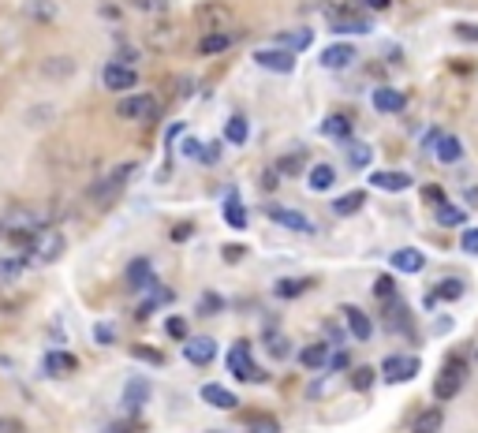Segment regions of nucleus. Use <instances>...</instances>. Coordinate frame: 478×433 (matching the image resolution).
<instances>
[{
    "label": "nucleus",
    "mask_w": 478,
    "mask_h": 433,
    "mask_svg": "<svg viewBox=\"0 0 478 433\" xmlns=\"http://www.w3.org/2000/svg\"><path fill=\"white\" fill-rule=\"evenodd\" d=\"M153 112H157V101L150 94H132V98L120 101V116L123 120H150Z\"/></svg>",
    "instance_id": "obj_10"
},
{
    "label": "nucleus",
    "mask_w": 478,
    "mask_h": 433,
    "mask_svg": "<svg viewBox=\"0 0 478 433\" xmlns=\"http://www.w3.org/2000/svg\"><path fill=\"white\" fill-rule=\"evenodd\" d=\"M112 325H98V344H112Z\"/></svg>",
    "instance_id": "obj_55"
},
{
    "label": "nucleus",
    "mask_w": 478,
    "mask_h": 433,
    "mask_svg": "<svg viewBox=\"0 0 478 433\" xmlns=\"http://www.w3.org/2000/svg\"><path fill=\"white\" fill-rule=\"evenodd\" d=\"M370 188L389 191V195H400V191L411 188V176H407V172H374V176H370Z\"/></svg>",
    "instance_id": "obj_12"
},
{
    "label": "nucleus",
    "mask_w": 478,
    "mask_h": 433,
    "mask_svg": "<svg viewBox=\"0 0 478 433\" xmlns=\"http://www.w3.org/2000/svg\"><path fill=\"white\" fill-rule=\"evenodd\" d=\"M217 355V344H213V336H190L187 344H183V359L190 366H210Z\"/></svg>",
    "instance_id": "obj_6"
},
{
    "label": "nucleus",
    "mask_w": 478,
    "mask_h": 433,
    "mask_svg": "<svg viewBox=\"0 0 478 433\" xmlns=\"http://www.w3.org/2000/svg\"><path fill=\"white\" fill-rule=\"evenodd\" d=\"M389 262L396 273H423L426 269V258H423V251H415V246H404V251H396Z\"/></svg>",
    "instance_id": "obj_18"
},
{
    "label": "nucleus",
    "mask_w": 478,
    "mask_h": 433,
    "mask_svg": "<svg viewBox=\"0 0 478 433\" xmlns=\"http://www.w3.org/2000/svg\"><path fill=\"white\" fill-rule=\"evenodd\" d=\"M344 322H347V332H352L356 340H370L374 336V322L359 311V306H352V303L344 306Z\"/></svg>",
    "instance_id": "obj_13"
},
{
    "label": "nucleus",
    "mask_w": 478,
    "mask_h": 433,
    "mask_svg": "<svg viewBox=\"0 0 478 433\" xmlns=\"http://www.w3.org/2000/svg\"><path fill=\"white\" fill-rule=\"evenodd\" d=\"M363 5H366V8H374V12H385V8L393 5V0H363Z\"/></svg>",
    "instance_id": "obj_56"
},
{
    "label": "nucleus",
    "mask_w": 478,
    "mask_h": 433,
    "mask_svg": "<svg viewBox=\"0 0 478 433\" xmlns=\"http://www.w3.org/2000/svg\"><path fill=\"white\" fill-rule=\"evenodd\" d=\"M220 161V146L217 142H210L206 149H202V165H217Z\"/></svg>",
    "instance_id": "obj_52"
},
{
    "label": "nucleus",
    "mask_w": 478,
    "mask_h": 433,
    "mask_svg": "<svg viewBox=\"0 0 478 433\" xmlns=\"http://www.w3.org/2000/svg\"><path fill=\"white\" fill-rule=\"evenodd\" d=\"M225 221L232 228H247V209H243V202L236 195H229V202H225Z\"/></svg>",
    "instance_id": "obj_32"
},
{
    "label": "nucleus",
    "mask_w": 478,
    "mask_h": 433,
    "mask_svg": "<svg viewBox=\"0 0 478 433\" xmlns=\"http://www.w3.org/2000/svg\"><path fill=\"white\" fill-rule=\"evenodd\" d=\"M150 399V385L142 381V378H132L127 381V389H123V404H127V411H139L142 404Z\"/></svg>",
    "instance_id": "obj_24"
},
{
    "label": "nucleus",
    "mask_w": 478,
    "mask_h": 433,
    "mask_svg": "<svg viewBox=\"0 0 478 433\" xmlns=\"http://www.w3.org/2000/svg\"><path fill=\"white\" fill-rule=\"evenodd\" d=\"M60 251H63V236H45V239H38V246H34V258L53 262V258H60Z\"/></svg>",
    "instance_id": "obj_28"
},
{
    "label": "nucleus",
    "mask_w": 478,
    "mask_h": 433,
    "mask_svg": "<svg viewBox=\"0 0 478 433\" xmlns=\"http://www.w3.org/2000/svg\"><path fill=\"white\" fill-rule=\"evenodd\" d=\"M0 433H23V422L15 415H0Z\"/></svg>",
    "instance_id": "obj_48"
},
{
    "label": "nucleus",
    "mask_w": 478,
    "mask_h": 433,
    "mask_svg": "<svg viewBox=\"0 0 478 433\" xmlns=\"http://www.w3.org/2000/svg\"><path fill=\"white\" fill-rule=\"evenodd\" d=\"M217 311H220V295H202L199 314H217Z\"/></svg>",
    "instance_id": "obj_46"
},
{
    "label": "nucleus",
    "mask_w": 478,
    "mask_h": 433,
    "mask_svg": "<svg viewBox=\"0 0 478 433\" xmlns=\"http://www.w3.org/2000/svg\"><path fill=\"white\" fill-rule=\"evenodd\" d=\"M236 38H239V34H232V30H206V38L199 42V53H206V56L225 53V49L236 45Z\"/></svg>",
    "instance_id": "obj_15"
},
{
    "label": "nucleus",
    "mask_w": 478,
    "mask_h": 433,
    "mask_svg": "<svg viewBox=\"0 0 478 433\" xmlns=\"http://www.w3.org/2000/svg\"><path fill=\"white\" fill-rule=\"evenodd\" d=\"M374 109L385 112V116H396V112L407 109V98L400 94V90H393V86H377L374 90Z\"/></svg>",
    "instance_id": "obj_11"
},
{
    "label": "nucleus",
    "mask_w": 478,
    "mask_h": 433,
    "mask_svg": "<svg viewBox=\"0 0 478 433\" xmlns=\"http://www.w3.org/2000/svg\"><path fill=\"white\" fill-rule=\"evenodd\" d=\"M430 146H434V158L441 161V165H456L460 158H463V146H460V139H453V135H430Z\"/></svg>",
    "instance_id": "obj_8"
},
{
    "label": "nucleus",
    "mask_w": 478,
    "mask_h": 433,
    "mask_svg": "<svg viewBox=\"0 0 478 433\" xmlns=\"http://www.w3.org/2000/svg\"><path fill=\"white\" fill-rule=\"evenodd\" d=\"M329 26L337 30V34H366V30H370L366 19H352V15H333Z\"/></svg>",
    "instance_id": "obj_26"
},
{
    "label": "nucleus",
    "mask_w": 478,
    "mask_h": 433,
    "mask_svg": "<svg viewBox=\"0 0 478 433\" xmlns=\"http://www.w3.org/2000/svg\"><path fill=\"white\" fill-rule=\"evenodd\" d=\"M366 206V195L363 191H352V195H340L337 202H333V213L337 216H352V213H359Z\"/></svg>",
    "instance_id": "obj_25"
},
{
    "label": "nucleus",
    "mask_w": 478,
    "mask_h": 433,
    "mask_svg": "<svg viewBox=\"0 0 478 433\" xmlns=\"http://www.w3.org/2000/svg\"><path fill=\"white\" fill-rule=\"evenodd\" d=\"M102 82H105V90H112V94H123V90H135L139 72L132 64H120V60H112V64H105V72H102Z\"/></svg>",
    "instance_id": "obj_4"
},
{
    "label": "nucleus",
    "mask_w": 478,
    "mask_h": 433,
    "mask_svg": "<svg viewBox=\"0 0 478 433\" xmlns=\"http://www.w3.org/2000/svg\"><path fill=\"white\" fill-rule=\"evenodd\" d=\"M202 399L210 408H220V411H236L239 408V396H232L225 385H202Z\"/></svg>",
    "instance_id": "obj_16"
},
{
    "label": "nucleus",
    "mask_w": 478,
    "mask_h": 433,
    "mask_svg": "<svg viewBox=\"0 0 478 433\" xmlns=\"http://www.w3.org/2000/svg\"><path fill=\"white\" fill-rule=\"evenodd\" d=\"M280 45H288L292 49H307L310 45V30H288V34H280Z\"/></svg>",
    "instance_id": "obj_35"
},
{
    "label": "nucleus",
    "mask_w": 478,
    "mask_h": 433,
    "mask_svg": "<svg viewBox=\"0 0 478 433\" xmlns=\"http://www.w3.org/2000/svg\"><path fill=\"white\" fill-rule=\"evenodd\" d=\"M269 216L277 225H284V228H292V232H314V221H307V213H299V209H269Z\"/></svg>",
    "instance_id": "obj_17"
},
{
    "label": "nucleus",
    "mask_w": 478,
    "mask_h": 433,
    "mask_svg": "<svg viewBox=\"0 0 478 433\" xmlns=\"http://www.w3.org/2000/svg\"><path fill=\"white\" fill-rule=\"evenodd\" d=\"M229 370H232V378L250 381V385H259V381H266V378H269L266 370L254 366V359H250V344H247V340L232 344V351H229Z\"/></svg>",
    "instance_id": "obj_2"
},
{
    "label": "nucleus",
    "mask_w": 478,
    "mask_h": 433,
    "mask_svg": "<svg viewBox=\"0 0 478 433\" xmlns=\"http://www.w3.org/2000/svg\"><path fill=\"white\" fill-rule=\"evenodd\" d=\"M423 198H426L430 206H441V202H444V191L437 188V183H430V188H423Z\"/></svg>",
    "instance_id": "obj_49"
},
{
    "label": "nucleus",
    "mask_w": 478,
    "mask_h": 433,
    "mask_svg": "<svg viewBox=\"0 0 478 433\" xmlns=\"http://www.w3.org/2000/svg\"><path fill=\"white\" fill-rule=\"evenodd\" d=\"M26 15H34V19H56V12H53V0H34V5H26Z\"/></svg>",
    "instance_id": "obj_39"
},
{
    "label": "nucleus",
    "mask_w": 478,
    "mask_h": 433,
    "mask_svg": "<svg viewBox=\"0 0 478 433\" xmlns=\"http://www.w3.org/2000/svg\"><path fill=\"white\" fill-rule=\"evenodd\" d=\"M370 158H374V149L366 142H347V165L352 168H366Z\"/></svg>",
    "instance_id": "obj_30"
},
{
    "label": "nucleus",
    "mask_w": 478,
    "mask_h": 433,
    "mask_svg": "<svg viewBox=\"0 0 478 433\" xmlns=\"http://www.w3.org/2000/svg\"><path fill=\"white\" fill-rule=\"evenodd\" d=\"M434 221L441 228H463L467 225V209H460L453 202H441V206H434Z\"/></svg>",
    "instance_id": "obj_19"
},
{
    "label": "nucleus",
    "mask_w": 478,
    "mask_h": 433,
    "mask_svg": "<svg viewBox=\"0 0 478 433\" xmlns=\"http://www.w3.org/2000/svg\"><path fill=\"white\" fill-rule=\"evenodd\" d=\"M453 30H456V38H463V42H474V45H478V23H456Z\"/></svg>",
    "instance_id": "obj_44"
},
{
    "label": "nucleus",
    "mask_w": 478,
    "mask_h": 433,
    "mask_svg": "<svg viewBox=\"0 0 478 433\" xmlns=\"http://www.w3.org/2000/svg\"><path fill=\"white\" fill-rule=\"evenodd\" d=\"M460 246L467 255H478V228H463V236H460Z\"/></svg>",
    "instance_id": "obj_45"
},
{
    "label": "nucleus",
    "mask_w": 478,
    "mask_h": 433,
    "mask_svg": "<svg viewBox=\"0 0 478 433\" xmlns=\"http://www.w3.org/2000/svg\"><path fill=\"white\" fill-rule=\"evenodd\" d=\"M434 295H437V299H460V295H463V281H441V284L434 288Z\"/></svg>",
    "instance_id": "obj_38"
},
{
    "label": "nucleus",
    "mask_w": 478,
    "mask_h": 433,
    "mask_svg": "<svg viewBox=\"0 0 478 433\" xmlns=\"http://www.w3.org/2000/svg\"><path fill=\"white\" fill-rule=\"evenodd\" d=\"M247 433H280V426H277V419H273V415H254Z\"/></svg>",
    "instance_id": "obj_37"
},
{
    "label": "nucleus",
    "mask_w": 478,
    "mask_h": 433,
    "mask_svg": "<svg viewBox=\"0 0 478 433\" xmlns=\"http://www.w3.org/2000/svg\"><path fill=\"white\" fill-rule=\"evenodd\" d=\"M23 269V258H8V262H0V276H12Z\"/></svg>",
    "instance_id": "obj_54"
},
{
    "label": "nucleus",
    "mask_w": 478,
    "mask_h": 433,
    "mask_svg": "<svg viewBox=\"0 0 478 433\" xmlns=\"http://www.w3.org/2000/svg\"><path fill=\"white\" fill-rule=\"evenodd\" d=\"M307 288H310V281H280V284H277V295L288 299V295H299V292H307Z\"/></svg>",
    "instance_id": "obj_40"
},
{
    "label": "nucleus",
    "mask_w": 478,
    "mask_h": 433,
    "mask_svg": "<svg viewBox=\"0 0 478 433\" xmlns=\"http://www.w3.org/2000/svg\"><path fill=\"white\" fill-rule=\"evenodd\" d=\"M75 366H79V359L68 355V351H49V355H45V374H49V378H72Z\"/></svg>",
    "instance_id": "obj_14"
},
{
    "label": "nucleus",
    "mask_w": 478,
    "mask_h": 433,
    "mask_svg": "<svg viewBox=\"0 0 478 433\" xmlns=\"http://www.w3.org/2000/svg\"><path fill=\"white\" fill-rule=\"evenodd\" d=\"M72 72H75V64H72L68 56H60V60H45V75H49V79H56V75H60V79H68Z\"/></svg>",
    "instance_id": "obj_34"
},
{
    "label": "nucleus",
    "mask_w": 478,
    "mask_h": 433,
    "mask_svg": "<svg viewBox=\"0 0 478 433\" xmlns=\"http://www.w3.org/2000/svg\"><path fill=\"white\" fill-rule=\"evenodd\" d=\"M266 344H269V355H273V359H284V355H288V340H284L280 332L266 336Z\"/></svg>",
    "instance_id": "obj_41"
},
{
    "label": "nucleus",
    "mask_w": 478,
    "mask_h": 433,
    "mask_svg": "<svg viewBox=\"0 0 478 433\" xmlns=\"http://www.w3.org/2000/svg\"><path fill=\"white\" fill-rule=\"evenodd\" d=\"M474 359H478V344H474Z\"/></svg>",
    "instance_id": "obj_57"
},
{
    "label": "nucleus",
    "mask_w": 478,
    "mask_h": 433,
    "mask_svg": "<svg viewBox=\"0 0 478 433\" xmlns=\"http://www.w3.org/2000/svg\"><path fill=\"white\" fill-rule=\"evenodd\" d=\"M153 284V265H150V258H135L132 265H127V288H150Z\"/></svg>",
    "instance_id": "obj_20"
},
{
    "label": "nucleus",
    "mask_w": 478,
    "mask_h": 433,
    "mask_svg": "<svg viewBox=\"0 0 478 433\" xmlns=\"http://www.w3.org/2000/svg\"><path fill=\"white\" fill-rule=\"evenodd\" d=\"M374 292H377L381 299H393V276H381V281L374 284Z\"/></svg>",
    "instance_id": "obj_51"
},
{
    "label": "nucleus",
    "mask_w": 478,
    "mask_h": 433,
    "mask_svg": "<svg viewBox=\"0 0 478 433\" xmlns=\"http://www.w3.org/2000/svg\"><path fill=\"white\" fill-rule=\"evenodd\" d=\"M352 64H356V45H347V42H337L322 53V68H329V72H344Z\"/></svg>",
    "instance_id": "obj_9"
},
{
    "label": "nucleus",
    "mask_w": 478,
    "mask_h": 433,
    "mask_svg": "<svg viewBox=\"0 0 478 433\" xmlns=\"http://www.w3.org/2000/svg\"><path fill=\"white\" fill-rule=\"evenodd\" d=\"M307 183H310V191L326 195L333 183H337V168H333V165H314V168L307 172Z\"/></svg>",
    "instance_id": "obj_23"
},
{
    "label": "nucleus",
    "mask_w": 478,
    "mask_h": 433,
    "mask_svg": "<svg viewBox=\"0 0 478 433\" xmlns=\"http://www.w3.org/2000/svg\"><path fill=\"white\" fill-rule=\"evenodd\" d=\"M135 8H142V12H165L169 8V0H132Z\"/></svg>",
    "instance_id": "obj_47"
},
{
    "label": "nucleus",
    "mask_w": 478,
    "mask_h": 433,
    "mask_svg": "<svg viewBox=\"0 0 478 433\" xmlns=\"http://www.w3.org/2000/svg\"><path fill=\"white\" fill-rule=\"evenodd\" d=\"M247 135H250V131H247V120H243V116H232V120L225 123V139H229V142L243 146V142H247Z\"/></svg>",
    "instance_id": "obj_33"
},
{
    "label": "nucleus",
    "mask_w": 478,
    "mask_h": 433,
    "mask_svg": "<svg viewBox=\"0 0 478 433\" xmlns=\"http://www.w3.org/2000/svg\"><path fill=\"white\" fill-rule=\"evenodd\" d=\"M385 325H389V329H411V318H407V311H404L396 299L385 303Z\"/></svg>",
    "instance_id": "obj_31"
},
{
    "label": "nucleus",
    "mask_w": 478,
    "mask_h": 433,
    "mask_svg": "<svg viewBox=\"0 0 478 433\" xmlns=\"http://www.w3.org/2000/svg\"><path fill=\"white\" fill-rule=\"evenodd\" d=\"M254 60H259L262 68L277 72V75H288L296 68V56L288 49H259V53H254Z\"/></svg>",
    "instance_id": "obj_7"
},
{
    "label": "nucleus",
    "mask_w": 478,
    "mask_h": 433,
    "mask_svg": "<svg viewBox=\"0 0 478 433\" xmlns=\"http://www.w3.org/2000/svg\"><path fill=\"white\" fill-rule=\"evenodd\" d=\"M132 176H135V165H123V168H116L112 176H105L98 188H93V202H98V206H109V202L123 191V183L132 179Z\"/></svg>",
    "instance_id": "obj_5"
},
{
    "label": "nucleus",
    "mask_w": 478,
    "mask_h": 433,
    "mask_svg": "<svg viewBox=\"0 0 478 433\" xmlns=\"http://www.w3.org/2000/svg\"><path fill=\"white\" fill-rule=\"evenodd\" d=\"M322 135L347 142V139H352V116H344V112H333V116H326V123H322Z\"/></svg>",
    "instance_id": "obj_22"
},
{
    "label": "nucleus",
    "mask_w": 478,
    "mask_h": 433,
    "mask_svg": "<svg viewBox=\"0 0 478 433\" xmlns=\"http://www.w3.org/2000/svg\"><path fill=\"white\" fill-rule=\"evenodd\" d=\"M441 426H444L441 408H430V411H423V415L415 419V429H411V433H441Z\"/></svg>",
    "instance_id": "obj_27"
},
{
    "label": "nucleus",
    "mask_w": 478,
    "mask_h": 433,
    "mask_svg": "<svg viewBox=\"0 0 478 433\" xmlns=\"http://www.w3.org/2000/svg\"><path fill=\"white\" fill-rule=\"evenodd\" d=\"M135 359L153 362V366H161V362H165V355H161V351H157V348H146V344H139V348H135Z\"/></svg>",
    "instance_id": "obj_42"
},
{
    "label": "nucleus",
    "mask_w": 478,
    "mask_h": 433,
    "mask_svg": "<svg viewBox=\"0 0 478 433\" xmlns=\"http://www.w3.org/2000/svg\"><path fill=\"white\" fill-rule=\"evenodd\" d=\"M467 381V359L463 355H449L441 366V374L434 378V396L437 399H453Z\"/></svg>",
    "instance_id": "obj_1"
},
{
    "label": "nucleus",
    "mask_w": 478,
    "mask_h": 433,
    "mask_svg": "<svg viewBox=\"0 0 478 433\" xmlns=\"http://www.w3.org/2000/svg\"><path fill=\"white\" fill-rule=\"evenodd\" d=\"M165 329H169V336H176V340H180V336H187V322H183V318H169V325H165Z\"/></svg>",
    "instance_id": "obj_53"
},
{
    "label": "nucleus",
    "mask_w": 478,
    "mask_h": 433,
    "mask_svg": "<svg viewBox=\"0 0 478 433\" xmlns=\"http://www.w3.org/2000/svg\"><path fill=\"white\" fill-rule=\"evenodd\" d=\"M374 385V366H359V370H352V389L356 392H366Z\"/></svg>",
    "instance_id": "obj_36"
},
{
    "label": "nucleus",
    "mask_w": 478,
    "mask_h": 433,
    "mask_svg": "<svg viewBox=\"0 0 478 433\" xmlns=\"http://www.w3.org/2000/svg\"><path fill=\"white\" fill-rule=\"evenodd\" d=\"M419 359L415 355H389L385 362H381V381H389V385H400V381H411L419 374Z\"/></svg>",
    "instance_id": "obj_3"
},
{
    "label": "nucleus",
    "mask_w": 478,
    "mask_h": 433,
    "mask_svg": "<svg viewBox=\"0 0 478 433\" xmlns=\"http://www.w3.org/2000/svg\"><path fill=\"white\" fill-rule=\"evenodd\" d=\"M347 366H352V355H347V351H333L329 370H347Z\"/></svg>",
    "instance_id": "obj_50"
},
{
    "label": "nucleus",
    "mask_w": 478,
    "mask_h": 433,
    "mask_svg": "<svg viewBox=\"0 0 478 433\" xmlns=\"http://www.w3.org/2000/svg\"><path fill=\"white\" fill-rule=\"evenodd\" d=\"M202 142L199 139H183V146H180V153H183V158H195V161H202Z\"/></svg>",
    "instance_id": "obj_43"
},
{
    "label": "nucleus",
    "mask_w": 478,
    "mask_h": 433,
    "mask_svg": "<svg viewBox=\"0 0 478 433\" xmlns=\"http://www.w3.org/2000/svg\"><path fill=\"white\" fill-rule=\"evenodd\" d=\"M303 168H307V153H303V149H299V153H284V158L277 161V172H280V176H299Z\"/></svg>",
    "instance_id": "obj_29"
},
{
    "label": "nucleus",
    "mask_w": 478,
    "mask_h": 433,
    "mask_svg": "<svg viewBox=\"0 0 478 433\" xmlns=\"http://www.w3.org/2000/svg\"><path fill=\"white\" fill-rule=\"evenodd\" d=\"M329 359H333L329 344H307V348L299 351V366H307V370H326Z\"/></svg>",
    "instance_id": "obj_21"
}]
</instances>
